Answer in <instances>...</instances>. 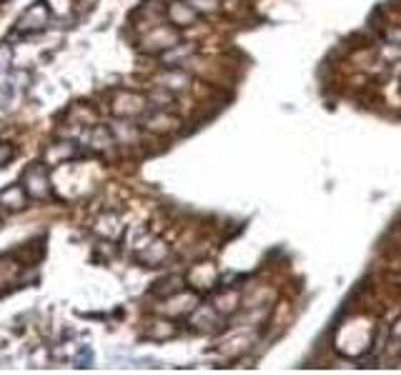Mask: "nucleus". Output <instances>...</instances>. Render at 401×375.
<instances>
[{"label":"nucleus","mask_w":401,"mask_h":375,"mask_svg":"<svg viewBox=\"0 0 401 375\" xmlns=\"http://www.w3.org/2000/svg\"><path fill=\"white\" fill-rule=\"evenodd\" d=\"M196 48L189 46V43H176L173 48H168L166 53H160V60L166 63V68H184L186 58L193 55Z\"/></svg>","instance_id":"ddd939ff"},{"label":"nucleus","mask_w":401,"mask_h":375,"mask_svg":"<svg viewBox=\"0 0 401 375\" xmlns=\"http://www.w3.org/2000/svg\"><path fill=\"white\" fill-rule=\"evenodd\" d=\"M163 15H166V20L173 28L181 30V28H191L200 18V13L191 6L189 0H171V3L163 8Z\"/></svg>","instance_id":"39448f33"},{"label":"nucleus","mask_w":401,"mask_h":375,"mask_svg":"<svg viewBox=\"0 0 401 375\" xmlns=\"http://www.w3.org/2000/svg\"><path fill=\"white\" fill-rule=\"evenodd\" d=\"M75 368H93V350L91 348H80L75 355Z\"/></svg>","instance_id":"2eb2a0df"},{"label":"nucleus","mask_w":401,"mask_h":375,"mask_svg":"<svg viewBox=\"0 0 401 375\" xmlns=\"http://www.w3.org/2000/svg\"><path fill=\"white\" fill-rule=\"evenodd\" d=\"M158 86L166 88V91H171V93L189 91V88H191V75L186 73L184 68H168L166 73H160Z\"/></svg>","instance_id":"f8f14e48"},{"label":"nucleus","mask_w":401,"mask_h":375,"mask_svg":"<svg viewBox=\"0 0 401 375\" xmlns=\"http://www.w3.org/2000/svg\"><path fill=\"white\" fill-rule=\"evenodd\" d=\"M176 43H181V33H178V28H173L171 23L153 25L144 38V48L148 53H166L168 48H173Z\"/></svg>","instance_id":"20e7f679"},{"label":"nucleus","mask_w":401,"mask_h":375,"mask_svg":"<svg viewBox=\"0 0 401 375\" xmlns=\"http://www.w3.org/2000/svg\"><path fill=\"white\" fill-rule=\"evenodd\" d=\"M20 185L25 188V193H28L30 200H48L53 195L51 178H48V171L43 163L28 165L23 171V176H20Z\"/></svg>","instance_id":"f257e3e1"},{"label":"nucleus","mask_w":401,"mask_h":375,"mask_svg":"<svg viewBox=\"0 0 401 375\" xmlns=\"http://www.w3.org/2000/svg\"><path fill=\"white\" fill-rule=\"evenodd\" d=\"M78 155V148H75V143H68V140H58V143H51L46 150H43V160L46 165H65V160H73Z\"/></svg>","instance_id":"9d476101"},{"label":"nucleus","mask_w":401,"mask_h":375,"mask_svg":"<svg viewBox=\"0 0 401 375\" xmlns=\"http://www.w3.org/2000/svg\"><path fill=\"white\" fill-rule=\"evenodd\" d=\"M28 193H25V188L20 183H13L8 185L6 190H0V211L6 213H18L23 211L25 205H28Z\"/></svg>","instance_id":"6e6552de"},{"label":"nucleus","mask_w":401,"mask_h":375,"mask_svg":"<svg viewBox=\"0 0 401 375\" xmlns=\"http://www.w3.org/2000/svg\"><path fill=\"white\" fill-rule=\"evenodd\" d=\"M168 258V245L163 240H151L148 245H141L136 253V261L144 263L146 268H158L160 263H166Z\"/></svg>","instance_id":"1a4fd4ad"},{"label":"nucleus","mask_w":401,"mask_h":375,"mask_svg":"<svg viewBox=\"0 0 401 375\" xmlns=\"http://www.w3.org/2000/svg\"><path fill=\"white\" fill-rule=\"evenodd\" d=\"M13 63V48L8 43H0V73H6Z\"/></svg>","instance_id":"dca6fc26"},{"label":"nucleus","mask_w":401,"mask_h":375,"mask_svg":"<svg viewBox=\"0 0 401 375\" xmlns=\"http://www.w3.org/2000/svg\"><path fill=\"white\" fill-rule=\"evenodd\" d=\"M141 118H144V128L153 136H171L181 128V120L166 108H148Z\"/></svg>","instance_id":"7ed1b4c3"},{"label":"nucleus","mask_w":401,"mask_h":375,"mask_svg":"<svg viewBox=\"0 0 401 375\" xmlns=\"http://www.w3.org/2000/svg\"><path fill=\"white\" fill-rule=\"evenodd\" d=\"M13 158H15V148L11 143H0V168H6Z\"/></svg>","instance_id":"f3484780"},{"label":"nucleus","mask_w":401,"mask_h":375,"mask_svg":"<svg viewBox=\"0 0 401 375\" xmlns=\"http://www.w3.org/2000/svg\"><path fill=\"white\" fill-rule=\"evenodd\" d=\"M148 108H151L148 98L133 91H118L113 103H110V110H113L118 118H136V115H144Z\"/></svg>","instance_id":"f03ea898"},{"label":"nucleus","mask_w":401,"mask_h":375,"mask_svg":"<svg viewBox=\"0 0 401 375\" xmlns=\"http://www.w3.org/2000/svg\"><path fill=\"white\" fill-rule=\"evenodd\" d=\"M184 290H186L184 275H166V278H160L158 283L151 288V296L160 298V301H168V298H176L178 293H184Z\"/></svg>","instance_id":"9b49d317"},{"label":"nucleus","mask_w":401,"mask_h":375,"mask_svg":"<svg viewBox=\"0 0 401 375\" xmlns=\"http://www.w3.org/2000/svg\"><path fill=\"white\" fill-rule=\"evenodd\" d=\"M18 93H20V86H15V75H13L0 86V108H3V103H8V108H13Z\"/></svg>","instance_id":"4468645a"},{"label":"nucleus","mask_w":401,"mask_h":375,"mask_svg":"<svg viewBox=\"0 0 401 375\" xmlns=\"http://www.w3.org/2000/svg\"><path fill=\"white\" fill-rule=\"evenodd\" d=\"M218 320H221V312L213 305H196L189 312V325L198 333H211L218 328Z\"/></svg>","instance_id":"0eeeda50"},{"label":"nucleus","mask_w":401,"mask_h":375,"mask_svg":"<svg viewBox=\"0 0 401 375\" xmlns=\"http://www.w3.org/2000/svg\"><path fill=\"white\" fill-rule=\"evenodd\" d=\"M48 18H51V11H48L46 0H43V3H33V6L20 15V20H18V30L25 33V35L38 33V30H46Z\"/></svg>","instance_id":"423d86ee"}]
</instances>
